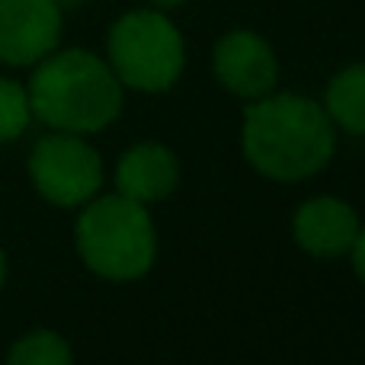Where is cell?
Segmentation results:
<instances>
[{
  "mask_svg": "<svg viewBox=\"0 0 365 365\" xmlns=\"http://www.w3.org/2000/svg\"><path fill=\"white\" fill-rule=\"evenodd\" d=\"M244 158L276 182L321 173L336 151V125L327 109L302 93H266L244 113Z\"/></svg>",
  "mask_w": 365,
  "mask_h": 365,
  "instance_id": "1",
  "label": "cell"
},
{
  "mask_svg": "<svg viewBox=\"0 0 365 365\" xmlns=\"http://www.w3.org/2000/svg\"><path fill=\"white\" fill-rule=\"evenodd\" d=\"M122 83L106 58L83 48L51 51L36 64L26 93L32 119L51 132L93 135L113 125L122 113Z\"/></svg>",
  "mask_w": 365,
  "mask_h": 365,
  "instance_id": "2",
  "label": "cell"
},
{
  "mask_svg": "<svg viewBox=\"0 0 365 365\" xmlns=\"http://www.w3.org/2000/svg\"><path fill=\"white\" fill-rule=\"evenodd\" d=\"M74 244L83 266L109 282H135L158 259V231L141 202L128 195H100L81 205Z\"/></svg>",
  "mask_w": 365,
  "mask_h": 365,
  "instance_id": "3",
  "label": "cell"
},
{
  "mask_svg": "<svg viewBox=\"0 0 365 365\" xmlns=\"http://www.w3.org/2000/svg\"><path fill=\"white\" fill-rule=\"evenodd\" d=\"M106 61L122 87L164 93L186 68V45L164 10H132L109 29Z\"/></svg>",
  "mask_w": 365,
  "mask_h": 365,
  "instance_id": "4",
  "label": "cell"
},
{
  "mask_svg": "<svg viewBox=\"0 0 365 365\" xmlns=\"http://www.w3.org/2000/svg\"><path fill=\"white\" fill-rule=\"evenodd\" d=\"M29 180L45 202L58 208H81L100 192L103 160L83 135L51 132L32 148Z\"/></svg>",
  "mask_w": 365,
  "mask_h": 365,
  "instance_id": "5",
  "label": "cell"
},
{
  "mask_svg": "<svg viewBox=\"0 0 365 365\" xmlns=\"http://www.w3.org/2000/svg\"><path fill=\"white\" fill-rule=\"evenodd\" d=\"M212 71L227 93L240 100H259L279 83V61L272 45L250 29H231L212 51Z\"/></svg>",
  "mask_w": 365,
  "mask_h": 365,
  "instance_id": "6",
  "label": "cell"
},
{
  "mask_svg": "<svg viewBox=\"0 0 365 365\" xmlns=\"http://www.w3.org/2000/svg\"><path fill=\"white\" fill-rule=\"evenodd\" d=\"M61 6L55 0H0V61L38 64L61 42Z\"/></svg>",
  "mask_w": 365,
  "mask_h": 365,
  "instance_id": "7",
  "label": "cell"
},
{
  "mask_svg": "<svg viewBox=\"0 0 365 365\" xmlns=\"http://www.w3.org/2000/svg\"><path fill=\"white\" fill-rule=\"evenodd\" d=\"M359 227L362 225L356 208L336 195H314V199L302 202L295 221H292L298 247L321 259H336L349 253Z\"/></svg>",
  "mask_w": 365,
  "mask_h": 365,
  "instance_id": "8",
  "label": "cell"
},
{
  "mask_svg": "<svg viewBox=\"0 0 365 365\" xmlns=\"http://www.w3.org/2000/svg\"><path fill=\"white\" fill-rule=\"evenodd\" d=\"M115 186L122 195L141 202H160L180 186V160L167 145L141 141L122 154L115 167Z\"/></svg>",
  "mask_w": 365,
  "mask_h": 365,
  "instance_id": "9",
  "label": "cell"
},
{
  "mask_svg": "<svg viewBox=\"0 0 365 365\" xmlns=\"http://www.w3.org/2000/svg\"><path fill=\"white\" fill-rule=\"evenodd\" d=\"M324 109H327L330 122L336 128H346L353 135H365V61L343 68L327 83Z\"/></svg>",
  "mask_w": 365,
  "mask_h": 365,
  "instance_id": "10",
  "label": "cell"
},
{
  "mask_svg": "<svg viewBox=\"0 0 365 365\" xmlns=\"http://www.w3.org/2000/svg\"><path fill=\"white\" fill-rule=\"evenodd\" d=\"M74 359L68 340L55 330H32V334L19 336L6 353L10 365H68Z\"/></svg>",
  "mask_w": 365,
  "mask_h": 365,
  "instance_id": "11",
  "label": "cell"
},
{
  "mask_svg": "<svg viewBox=\"0 0 365 365\" xmlns=\"http://www.w3.org/2000/svg\"><path fill=\"white\" fill-rule=\"evenodd\" d=\"M29 122H32V106L26 87L10 81V77H0V145L16 141L29 128Z\"/></svg>",
  "mask_w": 365,
  "mask_h": 365,
  "instance_id": "12",
  "label": "cell"
},
{
  "mask_svg": "<svg viewBox=\"0 0 365 365\" xmlns=\"http://www.w3.org/2000/svg\"><path fill=\"white\" fill-rule=\"evenodd\" d=\"M349 259H353V269L356 276L365 282V227H359V234H356L353 247H349Z\"/></svg>",
  "mask_w": 365,
  "mask_h": 365,
  "instance_id": "13",
  "label": "cell"
},
{
  "mask_svg": "<svg viewBox=\"0 0 365 365\" xmlns=\"http://www.w3.org/2000/svg\"><path fill=\"white\" fill-rule=\"evenodd\" d=\"M154 6H160V10H170V6H180V4H186V0H151Z\"/></svg>",
  "mask_w": 365,
  "mask_h": 365,
  "instance_id": "14",
  "label": "cell"
},
{
  "mask_svg": "<svg viewBox=\"0 0 365 365\" xmlns=\"http://www.w3.org/2000/svg\"><path fill=\"white\" fill-rule=\"evenodd\" d=\"M4 282H6V253L0 250V289H4Z\"/></svg>",
  "mask_w": 365,
  "mask_h": 365,
  "instance_id": "15",
  "label": "cell"
},
{
  "mask_svg": "<svg viewBox=\"0 0 365 365\" xmlns=\"http://www.w3.org/2000/svg\"><path fill=\"white\" fill-rule=\"evenodd\" d=\"M55 4L61 6V10H68V6H77V4H81V0H55Z\"/></svg>",
  "mask_w": 365,
  "mask_h": 365,
  "instance_id": "16",
  "label": "cell"
}]
</instances>
